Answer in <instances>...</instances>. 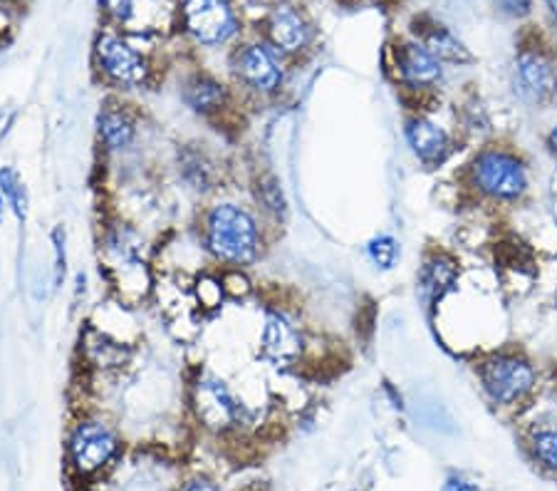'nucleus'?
<instances>
[{
	"label": "nucleus",
	"mask_w": 557,
	"mask_h": 491,
	"mask_svg": "<svg viewBox=\"0 0 557 491\" xmlns=\"http://www.w3.org/2000/svg\"><path fill=\"white\" fill-rule=\"evenodd\" d=\"M219 271L228 300H246L248 296H253V281H250L244 268H219Z\"/></svg>",
	"instance_id": "obj_26"
},
{
	"label": "nucleus",
	"mask_w": 557,
	"mask_h": 491,
	"mask_svg": "<svg viewBox=\"0 0 557 491\" xmlns=\"http://www.w3.org/2000/svg\"><path fill=\"white\" fill-rule=\"evenodd\" d=\"M122 440L114 425L104 417L83 415L72 425L67 437V459L70 467L79 477H97L120 457Z\"/></svg>",
	"instance_id": "obj_4"
},
{
	"label": "nucleus",
	"mask_w": 557,
	"mask_h": 491,
	"mask_svg": "<svg viewBox=\"0 0 557 491\" xmlns=\"http://www.w3.org/2000/svg\"><path fill=\"white\" fill-rule=\"evenodd\" d=\"M191 298L203 316L215 312L223 308V303L228 300L226 291H223L221 283V271L219 268H203L201 273H196L191 279Z\"/></svg>",
	"instance_id": "obj_21"
},
{
	"label": "nucleus",
	"mask_w": 557,
	"mask_h": 491,
	"mask_svg": "<svg viewBox=\"0 0 557 491\" xmlns=\"http://www.w3.org/2000/svg\"><path fill=\"white\" fill-rule=\"evenodd\" d=\"M178 491H221L219 489V484H215V481H211V479H206V477H196V479H191V481H186V484L178 489Z\"/></svg>",
	"instance_id": "obj_31"
},
{
	"label": "nucleus",
	"mask_w": 557,
	"mask_h": 491,
	"mask_svg": "<svg viewBox=\"0 0 557 491\" xmlns=\"http://www.w3.org/2000/svg\"><path fill=\"white\" fill-rule=\"evenodd\" d=\"M107 279H110L114 300H120L127 308H139L154 296L157 271L151 261H132L116 266L112 271H107Z\"/></svg>",
	"instance_id": "obj_15"
},
{
	"label": "nucleus",
	"mask_w": 557,
	"mask_h": 491,
	"mask_svg": "<svg viewBox=\"0 0 557 491\" xmlns=\"http://www.w3.org/2000/svg\"><path fill=\"white\" fill-rule=\"evenodd\" d=\"M0 196H3L8 211H11L17 221L28 219V211H30L28 186H25L21 174H17L13 167H0Z\"/></svg>",
	"instance_id": "obj_23"
},
{
	"label": "nucleus",
	"mask_w": 557,
	"mask_h": 491,
	"mask_svg": "<svg viewBox=\"0 0 557 491\" xmlns=\"http://www.w3.org/2000/svg\"><path fill=\"white\" fill-rule=\"evenodd\" d=\"M481 380L493 402L513 405L533 388V368L525 360H518V357L500 355L483 365Z\"/></svg>",
	"instance_id": "obj_12"
},
{
	"label": "nucleus",
	"mask_w": 557,
	"mask_h": 491,
	"mask_svg": "<svg viewBox=\"0 0 557 491\" xmlns=\"http://www.w3.org/2000/svg\"><path fill=\"white\" fill-rule=\"evenodd\" d=\"M184 107L196 118L215 122L233 110V89L211 73L196 70V73L186 75L178 87Z\"/></svg>",
	"instance_id": "obj_10"
},
{
	"label": "nucleus",
	"mask_w": 557,
	"mask_h": 491,
	"mask_svg": "<svg viewBox=\"0 0 557 491\" xmlns=\"http://www.w3.org/2000/svg\"><path fill=\"white\" fill-rule=\"evenodd\" d=\"M550 147L557 151V127L550 132Z\"/></svg>",
	"instance_id": "obj_34"
},
{
	"label": "nucleus",
	"mask_w": 557,
	"mask_h": 491,
	"mask_svg": "<svg viewBox=\"0 0 557 491\" xmlns=\"http://www.w3.org/2000/svg\"><path fill=\"white\" fill-rule=\"evenodd\" d=\"M196 234L213 268L248 271L265 254V221L253 204L233 196H213L199 211Z\"/></svg>",
	"instance_id": "obj_1"
},
{
	"label": "nucleus",
	"mask_w": 557,
	"mask_h": 491,
	"mask_svg": "<svg viewBox=\"0 0 557 491\" xmlns=\"http://www.w3.org/2000/svg\"><path fill=\"white\" fill-rule=\"evenodd\" d=\"M11 3H17V0H11Z\"/></svg>",
	"instance_id": "obj_37"
},
{
	"label": "nucleus",
	"mask_w": 557,
	"mask_h": 491,
	"mask_svg": "<svg viewBox=\"0 0 557 491\" xmlns=\"http://www.w3.org/2000/svg\"><path fill=\"white\" fill-rule=\"evenodd\" d=\"M533 450H535V457L541 459L547 469L557 471V432L555 430L537 432L533 440Z\"/></svg>",
	"instance_id": "obj_27"
},
{
	"label": "nucleus",
	"mask_w": 557,
	"mask_h": 491,
	"mask_svg": "<svg viewBox=\"0 0 557 491\" xmlns=\"http://www.w3.org/2000/svg\"><path fill=\"white\" fill-rule=\"evenodd\" d=\"M174 167L188 192L196 196H215L221 189V169L211 155L196 145H178L174 155Z\"/></svg>",
	"instance_id": "obj_13"
},
{
	"label": "nucleus",
	"mask_w": 557,
	"mask_h": 491,
	"mask_svg": "<svg viewBox=\"0 0 557 491\" xmlns=\"http://www.w3.org/2000/svg\"><path fill=\"white\" fill-rule=\"evenodd\" d=\"M516 85L525 100L545 102L557 89L555 67L543 56L525 52L516 62Z\"/></svg>",
	"instance_id": "obj_17"
},
{
	"label": "nucleus",
	"mask_w": 557,
	"mask_h": 491,
	"mask_svg": "<svg viewBox=\"0 0 557 491\" xmlns=\"http://www.w3.org/2000/svg\"><path fill=\"white\" fill-rule=\"evenodd\" d=\"M302 347V335L293 318L281 308H268L263 312V323H260V357L273 368H290L300 360Z\"/></svg>",
	"instance_id": "obj_9"
},
{
	"label": "nucleus",
	"mask_w": 557,
	"mask_h": 491,
	"mask_svg": "<svg viewBox=\"0 0 557 491\" xmlns=\"http://www.w3.org/2000/svg\"><path fill=\"white\" fill-rule=\"evenodd\" d=\"M92 62L102 83L116 93H137L154 77L149 58L120 33H102L95 40Z\"/></svg>",
	"instance_id": "obj_3"
},
{
	"label": "nucleus",
	"mask_w": 557,
	"mask_h": 491,
	"mask_svg": "<svg viewBox=\"0 0 557 491\" xmlns=\"http://www.w3.org/2000/svg\"><path fill=\"white\" fill-rule=\"evenodd\" d=\"M137 3L139 0H100L102 11L120 25H127L132 21L134 13H137Z\"/></svg>",
	"instance_id": "obj_28"
},
{
	"label": "nucleus",
	"mask_w": 557,
	"mask_h": 491,
	"mask_svg": "<svg viewBox=\"0 0 557 491\" xmlns=\"http://www.w3.org/2000/svg\"><path fill=\"white\" fill-rule=\"evenodd\" d=\"M475 184L496 199H518L525 192L528 176L523 164L506 151H486L473 164Z\"/></svg>",
	"instance_id": "obj_11"
},
{
	"label": "nucleus",
	"mask_w": 557,
	"mask_h": 491,
	"mask_svg": "<svg viewBox=\"0 0 557 491\" xmlns=\"http://www.w3.org/2000/svg\"><path fill=\"white\" fill-rule=\"evenodd\" d=\"M426 50L434 56L438 62L448 60V62H463L469 60V52L461 42H458L451 33L444 28H436L426 35Z\"/></svg>",
	"instance_id": "obj_24"
},
{
	"label": "nucleus",
	"mask_w": 557,
	"mask_h": 491,
	"mask_svg": "<svg viewBox=\"0 0 557 491\" xmlns=\"http://www.w3.org/2000/svg\"><path fill=\"white\" fill-rule=\"evenodd\" d=\"M493 3L508 15H525L530 11V0H493Z\"/></svg>",
	"instance_id": "obj_30"
},
{
	"label": "nucleus",
	"mask_w": 557,
	"mask_h": 491,
	"mask_svg": "<svg viewBox=\"0 0 557 491\" xmlns=\"http://www.w3.org/2000/svg\"><path fill=\"white\" fill-rule=\"evenodd\" d=\"M444 491H479V487L471 484V481H463V479H451L444 487Z\"/></svg>",
	"instance_id": "obj_32"
},
{
	"label": "nucleus",
	"mask_w": 557,
	"mask_h": 491,
	"mask_svg": "<svg viewBox=\"0 0 557 491\" xmlns=\"http://www.w3.org/2000/svg\"><path fill=\"white\" fill-rule=\"evenodd\" d=\"M3 23H5V17H3V11H0V28H3Z\"/></svg>",
	"instance_id": "obj_36"
},
{
	"label": "nucleus",
	"mask_w": 557,
	"mask_h": 491,
	"mask_svg": "<svg viewBox=\"0 0 557 491\" xmlns=\"http://www.w3.org/2000/svg\"><path fill=\"white\" fill-rule=\"evenodd\" d=\"M404 134H407L411 151H414L417 159H421L424 164H438L446 157L448 137L436 122H431L426 118H411L407 120V130H404Z\"/></svg>",
	"instance_id": "obj_19"
},
{
	"label": "nucleus",
	"mask_w": 557,
	"mask_h": 491,
	"mask_svg": "<svg viewBox=\"0 0 557 491\" xmlns=\"http://www.w3.org/2000/svg\"><path fill=\"white\" fill-rule=\"evenodd\" d=\"M367 256H370V261L380 268V271H392V268L399 261L397 238L389 234L374 236L370 244H367Z\"/></svg>",
	"instance_id": "obj_25"
},
{
	"label": "nucleus",
	"mask_w": 557,
	"mask_h": 491,
	"mask_svg": "<svg viewBox=\"0 0 557 491\" xmlns=\"http://www.w3.org/2000/svg\"><path fill=\"white\" fill-rule=\"evenodd\" d=\"M95 134L104 157H127L139 145L141 114L137 107L120 100V97H112L97 112Z\"/></svg>",
	"instance_id": "obj_7"
},
{
	"label": "nucleus",
	"mask_w": 557,
	"mask_h": 491,
	"mask_svg": "<svg viewBox=\"0 0 557 491\" xmlns=\"http://www.w3.org/2000/svg\"><path fill=\"white\" fill-rule=\"evenodd\" d=\"M184 33L199 48H226L238 38L240 17L231 0H182Z\"/></svg>",
	"instance_id": "obj_6"
},
{
	"label": "nucleus",
	"mask_w": 557,
	"mask_h": 491,
	"mask_svg": "<svg viewBox=\"0 0 557 491\" xmlns=\"http://www.w3.org/2000/svg\"><path fill=\"white\" fill-rule=\"evenodd\" d=\"M547 5H550V11H553L555 21H557V0H547Z\"/></svg>",
	"instance_id": "obj_35"
},
{
	"label": "nucleus",
	"mask_w": 557,
	"mask_h": 491,
	"mask_svg": "<svg viewBox=\"0 0 557 491\" xmlns=\"http://www.w3.org/2000/svg\"><path fill=\"white\" fill-rule=\"evenodd\" d=\"M188 402L196 422L215 434L240 432L256 419V409L240 397V392L211 370L196 372L188 388Z\"/></svg>",
	"instance_id": "obj_2"
},
{
	"label": "nucleus",
	"mask_w": 557,
	"mask_h": 491,
	"mask_svg": "<svg viewBox=\"0 0 557 491\" xmlns=\"http://www.w3.org/2000/svg\"><path fill=\"white\" fill-rule=\"evenodd\" d=\"M5 211H8V207H5L3 196H0V221H3V219H5Z\"/></svg>",
	"instance_id": "obj_33"
},
{
	"label": "nucleus",
	"mask_w": 557,
	"mask_h": 491,
	"mask_svg": "<svg viewBox=\"0 0 557 491\" xmlns=\"http://www.w3.org/2000/svg\"><path fill=\"white\" fill-rule=\"evenodd\" d=\"M52 251H55V283L60 285L65 281L67 271V256H65V231L60 226L52 231Z\"/></svg>",
	"instance_id": "obj_29"
},
{
	"label": "nucleus",
	"mask_w": 557,
	"mask_h": 491,
	"mask_svg": "<svg viewBox=\"0 0 557 491\" xmlns=\"http://www.w3.org/2000/svg\"><path fill=\"white\" fill-rule=\"evenodd\" d=\"M397 73L409 87H429L442 79V62L431 56L426 45L407 42L397 52Z\"/></svg>",
	"instance_id": "obj_18"
},
{
	"label": "nucleus",
	"mask_w": 557,
	"mask_h": 491,
	"mask_svg": "<svg viewBox=\"0 0 557 491\" xmlns=\"http://www.w3.org/2000/svg\"><path fill=\"white\" fill-rule=\"evenodd\" d=\"M79 355H83V363L92 372L112 375L129 363L132 345L114 341V337L102 333V330L89 326L83 341H79Z\"/></svg>",
	"instance_id": "obj_16"
},
{
	"label": "nucleus",
	"mask_w": 557,
	"mask_h": 491,
	"mask_svg": "<svg viewBox=\"0 0 557 491\" xmlns=\"http://www.w3.org/2000/svg\"><path fill=\"white\" fill-rule=\"evenodd\" d=\"M456 281V268L446 258H434L424 268H421L419 275V293L426 303H434L444 296V293L451 289Z\"/></svg>",
	"instance_id": "obj_22"
},
{
	"label": "nucleus",
	"mask_w": 557,
	"mask_h": 491,
	"mask_svg": "<svg viewBox=\"0 0 557 491\" xmlns=\"http://www.w3.org/2000/svg\"><path fill=\"white\" fill-rule=\"evenodd\" d=\"M233 83L256 100H265L283 89L285 67L283 52L268 40L246 42L231 58Z\"/></svg>",
	"instance_id": "obj_5"
},
{
	"label": "nucleus",
	"mask_w": 557,
	"mask_h": 491,
	"mask_svg": "<svg viewBox=\"0 0 557 491\" xmlns=\"http://www.w3.org/2000/svg\"><path fill=\"white\" fill-rule=\"evenodd\" d=\"M253 207L263 221L283 223L287 219V199L273 174H258L253 182Z\"/></svg>",
	"instance_id": "obj_20"
},
{
	"label": "nucleus",
	"mask_w": 557,
	"mask_h": 491,
	"mask_svg": "<svg viewBox=\"0 0 557 491\" xmlns=\"http://www.w3.org/2000/svg\"><path fill=\"white\" fill-rule=\"evenodd\" d=\"M265 38L283 56H298L310 42V25L298 8L277 3L265 17Z\"/></svg>",
	"instance_id": "obj_14"
},
{
	"label": "nucleus",
	"mask_w": 557,
	"mask_h": 491,
	"mask_svg": "<svg viewBox=\"0 0 557 491\" xmlns=\"http://www.w3.org/2000/svg\"><path fill=\"white\" fill-rule=\"evenodd\" d=\"M97 251L104 271L132 261H151V246L141 226L124 217H112L102 223Z\"/></svg>",
	"instance_id": "obj_8"
}]
</instances>
